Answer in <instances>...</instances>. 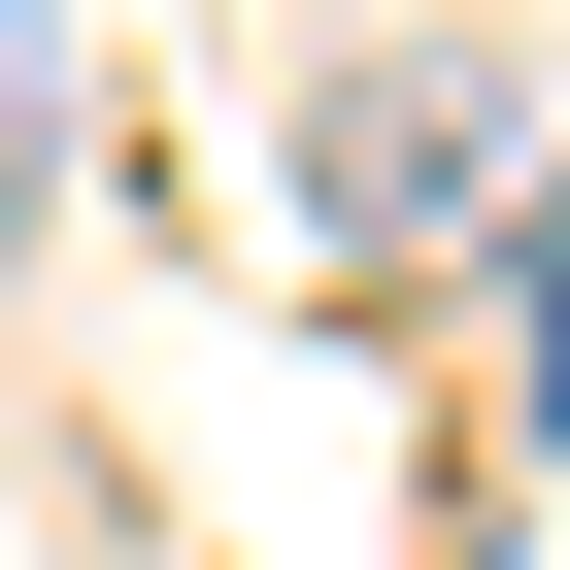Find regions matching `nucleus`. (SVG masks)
<instances>
[{"mask_svg":"<svg viewBox=\"0 0 570 570\" xmlns=\"http://www.w3.org/2000/svg\"><path fill=\"white\" fill-rule=\"evenodd\" d=\"M503 202H537V68H503V35H403V68L303 101V235H336V268H436V235H503Z\"/></svg>","mask_w":570,"mask_h":570,"instance_id":"f257e3e1","label":"nucleus"}]
</instances>
